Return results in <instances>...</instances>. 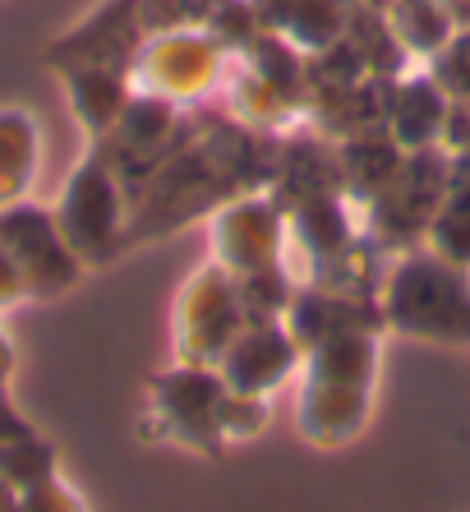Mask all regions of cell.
I'll return each instance as SVG.
<instances>
[{
  "mask_svg": "<svg viewBox=\"0 0 470 512\" xmlns=\"http://www.w3.org/2000/svg\"><path fill=\"white\" fill-rule=\"evenodd\" d=\"M0 250L10 259L14 277H24L28 286H65L74 277V254L65 236L56 231L51 217L37 208H14L0 217Z\"/></svg>",
  "mask_w": 470,
  "mask_h": 512,
  "instance_id": "2",
  "label": "cell"
},
{
  "mask_svg": "<svg viewBox=\"0 0 470 512\" xmlns=\"http://www.w3.org/2000/svg\"><path fill=\"white\" fill-rule=\"evenodd\" d=\"M60 236L79 254H93L102 240L116 236V185L102 162H88L74 176L70 194L60 203Z\"/></svg>",
  "mask_w": 470,
  "mask_h": 512,
  "instance_id": "3",
  "label": "cell"
},
{
  "mask_svg": "<svg viewBox=\"0 0 470 512\" xmlns=\"http://www.w3.org/2000/svg\"><path fill=\"white\" fill-rule=\"evenodd\" d=\"M33 176V125L24 111H0V203L28 185Z\"/></svg>",
  "mask_w": 470,
  "mask_h": 512,
  "instance_id": "4",
  "label": "cell"
},
{
  "mask_svg": "<svg viewBox=\"0 0 470 512\" xmlns=\"http://www.w3.org/2000/svg\"><path fill=\"white\" fill-rule=\"evenodd\" d=\"M392 323L443 342H470V296L461 277L438 259H415L392 282Z\"/></svg>",
  "mask_w": 470,
  "mask_h": 512,
  "instance_id": "1",
  "label": "cell"
}]
</instances>
